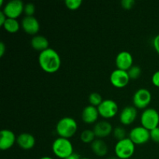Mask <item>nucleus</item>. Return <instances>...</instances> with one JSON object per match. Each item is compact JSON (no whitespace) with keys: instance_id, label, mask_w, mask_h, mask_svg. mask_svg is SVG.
I'll use <instances>...</instances> for the list:
<instances>
[{"instance_id":"obj_27","label":"nucleus","mask_w":159,"mask_h":159,"mask_svg":"<svg viewBox=\"0 0 159 159\" xmlns=\"http://www.w3.org/2000/svg\"><path fill=\"white\" fill-rule=\"evenodd\" d=\"M150 138L154 142L159 144V127L150 130Z\"/></svg>"},{"instance_id":"obj_4","label":"nucleus","mask_w":159,"mask_h":159,"mask_svg":"<svg viewBox=\"0 0 159 159\" xmlns=\"http://www.w3.org/2000/svg\"><path fill=\"white\" fill-rule=\"evenodd\" d=\"M135 152V144L129 138L118 141L115 144L114 152L119 159H129Z\"/></svg>"},{"instance_id":"obj_3","label":"nucleus","mask_w":159,"mask_h":159,"mask_svg":"<svg viewBox=\"0 0 159 159\" xmlns=\"http://www.w3.org/2000/svg\"><path fill=\"white\" fill-rule=\"evenodd\" d=\"M52 152L57 158L65 159L74 153L72 143L68 138L59 137L53 141Z\"/></svg>"},{"instance_id":"obj_8","label":"nucleus","mask_w":159,"mask_h":159,"mask_svg":"<svg viewBox=\"0 0 159 159\" xmlns=\"http://www.w3.org/2000/svg\"><path fill=\"white\" fill-rule=\"evenodd\" d=\"M24 6L22 0H9L6 3L2 11L8 18L17 19L24 12Z\"/></svg>"},{"instance_id":"obj_24","label":"nucleus","mask_w":159,"mask_h":159,"mask_svg":"<svg viewBox=\"0 0 159 159\" xmlns=\"http://www.w3.org/2000/svg\"><path fill=\"white\" fill-rule=\"evenodd\" d=\"M113 134L114 138L117 140V141L127 138V137H126L125 129L122 127H116V128L113 129Z\"/></svg>"},{"instance_id":"obj_9","label":"nucleus","mask_w":159,"mask_h":159,"mask_svg":"<svg viewBox=\"0 0 159 159\" xmlns=\"http://www.w3.org/2000/svg\"><path fill=\"white\" fill-rule=\"evenodd\" d=\"M128 138L134 143L135 145L144 144L151 139L150 130L142 126H138L131 129Z\"/></svg>"},{"instance_id":"obj_30","label":"nucleus","mask_w":159,"mask_h":159,"mask_svg":"<svg viewBox=\"0 0 159 159\" xmlns=\"http://www.w3.org/2000/svg\"><path fill=\"white\" fill-rule=\"evenodd\" d=\"M152 43H153V47L154 48H155V51H156L158 54H159V34H157V35L154 37Z\"/></svg>"},{"instance_id":"obj_35","label":"nucleus","mask_w":159,"mask_h":159,"mask_svg":"<svg viewBox=\"0 0 159 159\" xmlns=\"http://www.w3.org/2000/svg\"><path fill=\"white\" fill-rule=\"evenodd\" d=\"M3 5V0H0V6H2Z\"/></svg>"},{"instance_id":"obj_7","label":"nucleus","mask_w":159,"mask_h":159,"mask_svg":"<svg viewBox=\"0 0 159 159\" xmlns=\"http://www.w3.org/2000/svg\"><path fill=\"white\" fill-rule=\"evenodd\" d=\"M97 109L99 116L106 119H110L114 117L117 114L119 107L116 101L111 99H103Z\"/></svg>"},{"instance_id":"obj_19","label":"nucleus","mask_w":159,"mask_h":159,"mask_svg":"<svg viewBox=\"0 0 159 159\" xmlns=\"http://www.w3.org/2000/svg\"><path fill=\"white\" fill-rule=\"evenodd\" d=\"M91 148L93 153L99 157H103L108 152V146L102 139H96L91 144Z\"/></svg>"},{"instance_id":"obj_11","label":"nucleus","mask_w":159,"mask_h":159,"mask_svg":"<svg viewBox=\"0 0 159 159\" xmlns=\"http://www.w3.org/2000/svg\"><path fill=\"white\" fill-rule=\"evenodd\" d=\"M20 24L23 30L31 35L35 36L40 30V23L34 16H25Z\"/></svg>"},{"instance_id":"obj_14","label":"nucleus","mask_w":159,"mask_h":159,"mask_svg":"<svg viewBox=\"0 0 159 159\" xmlns=\"http://www.w3.org/2000/svg\"><path fill=\"white\" fill-rule=\"evenodd\" d=\"M138 116L137 108L134 106H127L120 113V121L122 124L128 126L134 123Z\"/></svg>"},{"instance_id":"obj_32","label":"nucleus","mask_w":159,"mask_h":159,"mask_svg":"<svg viewBox=\"0 0 159 159\" xmlns=\"http://www.w3.org/2000/svg\"><path fill=\"white\" fill-rule=\"evenodd\" d=\"M6 46L3 41L0 42V57H2L4 55L5 52H6Z\"/></svg>"},{"instance_id":"obj_15","label":"nucleus","mask_w":159,"mask_h":159,"mask_svg":"<svg viewBox=\"0 0 159 159\" xmlns=\"http://www.w3.org/2000/svg\"><path fill=\"white\" fill-rule=\"evenodd\" d=\"M93 131L96 138L102 139L109 136L113 131V126L107 120H101L96 123L93 127Z\"/></svg>"},{"instance_id":"obj_12","label":"nucleus","mask_w":159,"mask_h":159,"mask_svg":"<svg viewBox=\"0 0 159 159\" xmlns=\"http://www.w3.org/2000/svg\"><path fill=\"white\" fill-rule=\"evenodd\" d=\"M133 56L127 51H122L118 53L115 59L116 68L124 71H128L133 66Z\"/></svg>"},{"instance_id":"obj_33","label":"nucleus","mask_w":159,"mask_h":159,"mask_svg":"<svg viewBox=\"0 0 159 159\" xmlns=\"http://www.w3.org/2000/svg\"><path fill=\"white\" fill-rule=\"evenodd\" d=\"M82 158L80 157V155H79L78 153H76V152H74V153L71 154L70 156H68V158H66L65 159H81Z\"/></svg>"},{"instance_id":"obj_17","label":"nucleus","mask_w":159,"mask_h":159,"mask_svg":"<svg viewBox=\"0 0 159 159\" xmlns=\"http://www.w3.org/2000/svg\"><path fill=\"white\" fill-rule=\"evenodd\" d=\"M36 139L34 135L29 133H22L16 138V144L23 150H30L34 147Z\"/></svg>"},{"instance_id":"obj_23","label":"nucleus","mask_w":159,"mask_h":159,"mask_svg":"<svg viewBox=\"0 0 159 159\" xmlns=\"http://www.w3.org/2000/svg\"><path fill=\"white\" fill-rule=\"evenodd\" d=\"M129 76H130V79H136L141 76L142 70H141V67L138 65H133L130 69L127 71Z\"/></svg>"},{"instance_id":"obj_25","label":"nucleus","mask_w":159,"mask_h":159,"mask_svg":"<svg viewBox=\"0 0 159 159\" xmlns=\"http://www.w3.org/2000/svg\"><path fill=\"white\" fill-rule=\"evenodd\" d=\"M82 0H65V4L68 9L75 10L77 9L82 6Z\"/></svg>"},{"instance_id":"obj_31","label":"nucleus","mask_w":159,"mask_h":159,"mask_svg":"<svg viewBox=\"0 0 159 159\" xmlns=\"http://www.w3.org/2000/svg\"><path fill=\"white\" fill-rule=\"evenodd\" d=\"M7 18L8 17L6 16V14L4 13V12H3L2 10L0 11V26H2L3 25H4L5 22L6 21Z\"/></svg>"},{"instance_id":"obj_6","label":"nucleus","mask_w":159,"mask_h":159,"mask_svg":"<svg viewBox=\"0 0 159 159\" xmlns=\"http://www.w3.org/2000/svg\"><path fill=\"white\" fill-rule=\"evenodd\" d=\"M152 93L148 89H139L135 92L133 96L134 107L138 109H144L145 110L152 102Z\"/></svg>"},{"instance_id":"obj_16","label":"nucleus","mask_w":159,"mask_h":159,"mask_svg":"<svg viewBox=\"0 0 159 159\" xmlns=\"http://www.w3.org/2000/svg\"><path fill=\"white\" fill-rule=\"evenodd\" d=\"M99 116V111L96 107L89 105L82 110V119L85 124H94L96 122Z\"/></svg>"},{"instance_id":"obj_18","label":"nucleus","mask_w":159,"mask_h":159,"mask_svg":"<svg viewBox=\"0 0 159 159\" xmlns=\"http://www.w3.org/2000/svg\"><path fill=\"white\" fill-rule=\"evenodd\" d=\"M30 44L34 50L41 52L49 48V40L44 36L35 35L31 38Z\"/></svg>"},{"instance_id":"obj_22","label":"nucleus","mask_w":159,"mask_h":159,"mask_svg":"<svg viewBox=\"0 0 159 159\" xmlns=\"http://www.w3.org/2000/svg\"><path fill=\"white\" fill-rule=\"evenodd\" d=\"M89 101L90 102V105L98 107L100 105L101 102L103 101V99H102V96L99 93L94 92V93H92L89 95Z\"/></svg>"},{"instance_id":"obj_10","label":"nucleus","mask_w":159,"mask_h":159,"mask_svg":"<svg viewBox=\"0 0 159 159\" xmlns=\"http://www.w3.org/2000/svg\"><path fill=\"white\" fill-rule=\"evenodd\" d=\"M110 80L113 86L120 89L127 86L130 79L127 71L116 68L113 70L110 74Z\"/></svg>"},{"instance_id":"obj_2","label":"nucleus","mask_w":159,"mask_h":159,"mask_svg":"<svg viewBox=\"0 0 159 159\" xmlns=\"http://www.w3.org/2000/svg\"><path fill=\"white\" fill-rule=\"evenodd\" d=\"M77 130V122L74 118L70 116L61 118L56 124V132L61 138L70 139L75 134Z\"/></svg>"},{"instance_id":"obj_21","label":"nucleus","mask_w":159,"mask_h":159,"mask_svg":"<svg viewBox=\"0 0 159 159\" xmlns=\"http://www.w3.org/2000/svg\"><path fill=\"white\" fill-rule=\"evenodd\" d=\"M96 134L93 130H90V129L82 130L80 135L81 141L85 144H92L96 140Z\"/></svg>"},{"instance_id":"obj_1","label":"nucleus","mask_w":159,"mask_h":159,"mask_svg":"<svg viewBox=\"0 0 159 159\" xmlns=\"http://www.w3.org/2000/svg\"><path fill=\"white\" fill-rule=\"evenodd\" d=\"M38 62L42 70L48 73H54L60 68L61 59L56 50L49 48L40 52Z\"/></svg>"},{"instance_id":"obj_36","label":"nucleus","mask_w":159,"mask_h":159,"mask_svg":"<svg viewBox=\"0 0 159 159\" xmlns=\"http://www.w3.org/2000/svg\"><path fill=\"white\" fill-rule=\"evenodd\" d=\"M81 159H91V158H82Z\"/></svg>"},{"instance_id":"obj_29","label":"nucleus","mask_w":159,"mask_h":159,"mask_svg":"<svg viewBox=\"0 0 159 159\" xmlns=\"http://www.w3.org/2000/svg\"><path fill=\"white\" fill-rule=\"evenodd\" d=\"M152 82L154 85L159 87V70L153 73L152 76Z\"/></svg>"},{"instance_id":"obj_13","label":"nucleus","mask_w":159,"mask_h":159,"mask_svg":"<svg viewBox=\"0 0 159 159\" xmlns=\"http://www.w3.org/2000/svg\"><path fill=\"white\" fill-rule=\"evenodd\" d=\"M16 138L12 130L8 129L2 130L0 132V149L6 151L11 148L16 143Z\"/></svg>"},{"instance_id":"obj_28","label":"nucleus","mask_w":159,"mask_h":159,"mask_svg":"<svg viewBox=\"0 0 159 159\" xmlns=\"http://www.w3.org/2000/svg\"><path fill=\"white\" fill-rule=\"evenodd\" d=\"M135 1L134 0H122L121 1V6L124 9H130L133 8L134 6Z\"/></svg>"},{"instance_id":"obj_34","label":"nucleus","mask_w":159,"mask_h":159,"mask_svg":"<svg viewBox=\"0 0 159 159\" xmlns=\"http://www.w3.org/2000/svg\"><path fill=\"white\" fill-rule=\"evenodd\" d=\"M39 159H54V158H51V157H50V156H43Z\"/></svg>"},{"instance_id":"obj_20","label":"nucleus","mask_w":159,"mask_h":159,"mask_svg":"<svg viewBox=\"0 0 159 159\" xmlns=\"http://www.w3.org/2000/svg\"><path fill=\"white\" fill-rule=\"evenodd\" d=\"M20 26H21V24H20L17 19L7 18L2 27L7 32L10 33V34H15V33L18 32Z\"/></svg>"},{"instance_id":"obj_26","label":"nucleus","mask_w":159,"mask_h":159,"mask_svg":"<svg viewBox=\"0 0 159 159\" xmlns=\"http://www.w3.org/2000/svg\"><path fill=\"white\" fill-rule=\"evenodd\" d=\"M36 7L35 5L32 2H28L25 4L24 6V13L26 16H34V12H35Z\"/></svg>"},{"instance_id":"obj_5","label":"nucleus","mask_w":159,"mask_h":159,"mask_svg":"<svg viewBox=\"0 0 159 159\" xmlns=\"http://www.w3.org/2000/svg\"><path fill=\"white\" fill-rule=\"evenodd\" d=\"M141 124L148 130L158 127L159 125V113L154 108H146L141 115Z\"/></svg>"}]
</instances>
